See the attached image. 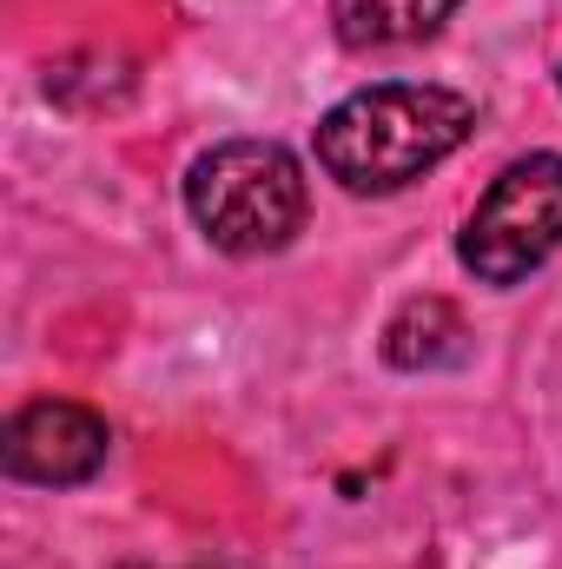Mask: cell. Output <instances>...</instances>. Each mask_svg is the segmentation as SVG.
<instances>
[{
	"label": "cell",
	"instance_id": "cell-1",
	"mask_svg": "<svg viewBox=\"0 0 562 569\" xmlns=\"http://www.w3.org/2000/svg\"><path fill=\"white\" fill-rule=\"evenodd\" d=\"M476 127V100L436 80H384L318 120V166L344 192H404Z\"/></svg>",
	"mask_w": 562,
	"mask_h": 569
},
{
	"label": "cell",
	"instance_id": "cell-2",
	"mask_svg": "<svg viewBox=\"0 0 562 569\" xmlns=\"http://www.w3.org/2000/svg\"><path fill=\"white\" fill-rule=\"evenodd\" d=\"M185 212L225 259H272L304 232V166L279 140H225L185 166Z\"/></svg>",
	"mask_w": 562,
	"mask_h": 569
},
{
	"label": "cell",
	"instance_id": "cell-3",
	"mask_svg": "<svg viewBox=\"0 0 562 569\" xmlns=\"http://www.w3.org/2000/svg\"><path fill=\"white\" fill-rule=\"evenodd\" d=\"M562 252V152L510 159L456 232V266L476 284H523Z\"/></svg>",
	"mask_w": 562,
	"mask_h": 569
},
{
	"label": "cell",
	"instance_id": "cell-4",
	"mask_svg": "<svg viewBox=\"0 0 562 569\" xmlns=\"http://www.w3.org/2000/svg\"><path fill=\"white\" fill-rule=\"evenodd\" d=\"M113 457V430L100 411L73 405V398H33L20 405L0 430V470L13 483H40V490H73L87 477H100Z\"/></svg>",
	"mask_w": 562,
	"mask_h": 569
},
{
	"label": "cell",
	"instance_id": "cell-5",
	"mask_svg": "<svg viewBox=\"0 0 562 569\" xmlns=\"http://www.w3.org/2000/svg\"><path fill=\"white\" fill-rule=\"evenodd\" d=\"M463 0H331V33L351 53H378V47H418L430 40Z\"/></svg>",
	"mask_w": 562,
	"mask_h": 569
},
{
	"label": "cell",
	"instance_id": "cell-6",
	"mask_svg": "<svg viewBox=\"0 0 562 569\" xmlns=\"http://www.w3.org/2000/svg\"><path fill=\"white\" fill-rule=\"evenodd\" d=\"M463 318L450 298H411L391 325H384V358L398 371H436V365H456L463 358Z\"/></svg>",
	"mask_w": 562,
	"mask_h": 569
},
{
	"label": "cell",
	"instance_id": "cell-7",
	"mask_svg": "<svg viewBox=\"0 0 562 569\" xmlns=\"http://www.w3.org/2000/svg\"><path fill=\"white\" fill-rule=\"evenodd\" d=\"M556 87H562V67H556Z\"/></svg>",
	"mask_w": 562,
	"mask_h": 569
}]
</instances>
